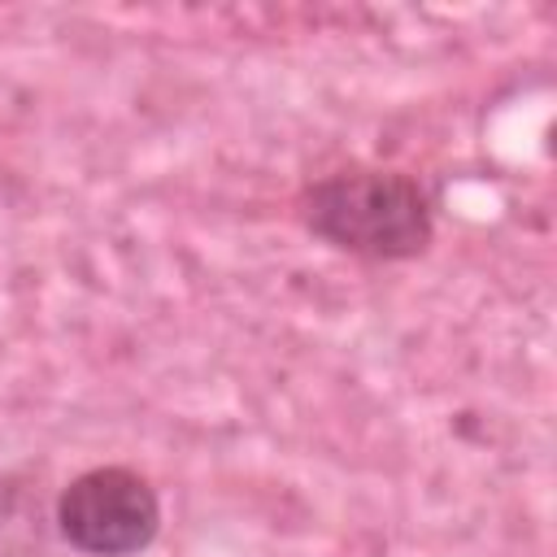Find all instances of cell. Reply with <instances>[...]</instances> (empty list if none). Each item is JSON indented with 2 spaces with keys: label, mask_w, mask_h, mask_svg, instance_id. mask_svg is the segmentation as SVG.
Here are the masks:
<instances>
[{
  "label": "cell",
  "mask_w": 557,
  "mask_h": 557,
  "mask_svg": "<svg viewBox=\"0 0 557 557\" xmlns=\"http://www.w3.org/2000/svg\"><path fill=\"white\" fill-rule=\"evenodd\" d=\"M300 222L322 244L366 261H409L435 239L426 187L405 170L348 165L300 191Z\"/></svg>",
  "instance_id": "obj_1"
},
{
  "label": "cell",
  "mask_w": 557,
  "mask_h": 557,
  "mask_svg": "<svg viewBox=\"0 0 557 557\" xmlns=\"http://www.w3.org/2000/svg\"><path fill=\"white\" fill-rule=\"evenodd\" d=\"M57 531L87 557H135L161 531L157 487L131 466H96L57 496Z\"/></svg>",
  "instance_id": "obj_2"
}]
</instances>
